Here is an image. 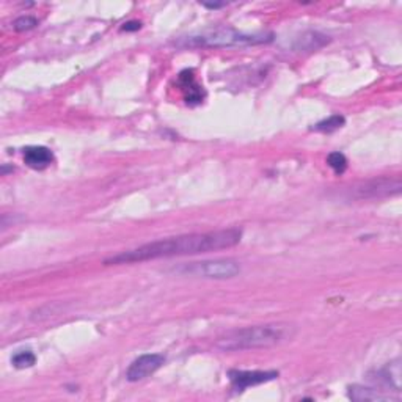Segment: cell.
<instances>
[{
	"mask_svg": "<svg viewBox=\"0 0 402 402\" xmlns=\"http://www.w3.org/2000/svg\"><path fill=\"white\" fill-rule=\"evenodd\" d=\"M241 239H242L241 228L192 233V235L165 237L160 239V241L140 245L137 249L121 251L118 255L104 259V264L120 265V264L151 261V259H159V258L198 255V253L231 249L241 242Z\"/></svg>",
	"mask_w": 402,
	"mask_h": 402,
	"instance_id": "obj_1",
	"label": "cell"
},
{
	"mask_svg": "<svg viewBox=\"0 0 402 402\" xmlns=\"http://www.w3.org/2000/svg\"><path fill=\"white\" fill-rule=\"evenodd\" d=\"M347 396L356 402H365V401H398L396 398L390 396L388 393H384L382 390H375V388L363 387V385H351L347 388Z\"/></svg>",
	"mask_w": 402,
	"mask_h": 402,
	"instance_id": "obj_12",
	"label": "cell"
},
{
	"mask_svg": "<svg viewBox=\"0 0 402 402\" xmlns=\"http://www.w3.org/2000/svg\"><path fill=\"white\" fill-rule=\"evenodd\" d=\"M165 363V355L162 354H145L135 359L129 365L126 371V379L129 382H139L146 377H150L158 369L162 368Z\"/></svg>",
	"mask_w": 402,
	"mask_h": 402,
	"instance_id": "obj_6",
	"label": "cell"
},
{
	"mask_svg": "<svg viewBox=\"0 0 402 402\" xmlns=\"http://www.w3.org/2000/svg\"><path fill=\"white\" fill-rule=\"evenodd\" d=\"M231 387L236 391H244L250 387H256L261 384H268L270 380L278 377L277 371H239V369H231L228 373Z\"/></svg>",
	"mask_w": 402,
	"mask_h": 402,
	"instance_id": "obj_7",
	"label": "cell"
},
{
	"mask_svg": "<svg viewBox=\"0 0 402 402\" xmlns=\"http://www.w3.org/2000/svg\"><path fill=\"white\" fill-rule=\"evenodd\" d=\"M294 335L296 328L289 324H264V326L237 328L225 333L217 340L216 346L223 352H239L282 345L284 341L293 340Z\"/></svg>",
	"mask_w": 402,
	"mask_h": 402,
	"instance_id": "obj_2",
	"label": "cell"
},
{
	"mask_svg": "<svg viewBox=\"0 0 402 402\" xmlns=\"http://www.w3.org/2000/svg\"><path fill=\"white\" fill-rule=\"evenodd\" d=\"M24 162L34 170H44L54 162V154L46 146H27L24 150Z\"/></svg>",
	"mask_w": 402,
	"mask_h": 402,
	"instance_id": "obj_10",
	"label": "cell"
},
{
	"mask_svg": "<svg viewBox=\"0 0 402 402\" xmlns=\"http://www.w3.org/2000/svg\"><path fill=\"white\" fill-rule=\"evenodd\" d=\"M330 43V36L321 34V32H305L297 40L294 41L293 48L299 52H313L317 49H322Z\"/></svg>",
	"mask_w": 402,
	"mask_h": 402,
	"instance_id": "obj_11",
	"label": "cell"
},
{
	"mask_svg": "<svg viewBox=\"0 0 402 402\" xmlns=\"http://www.w3.org/2000/svg\"><path fill=\"white\" fill-rule=\"evenodd\" d=\"M327 164L336 174H342V173L346 172V168H347V159H346V155L342 154V153L335 151V153L328 154Z\"/></svg>",
	"mask_w": 402,
	"mask_h": 402,
	"instance_id": "obj_15",
	"label": "cell"
},
{
	"mask_svg": "<svg viewBox=\"0 0 402 402\" xmlns=\"http://www.w3.org/2000/svg\"><path fill=\"white\" fill-rule=\"evenodd\" d=\"M140 27H141V24L139 21H129L126 24H123L121 30L123 32H135V30H139Z\"/></svg>",
	"mask_w": 402,
	"mask_h": 402,
	"instance_id": "obj_17",
	"label": "cell"
},
{
	"mask_svg": "<svg viewBox=\"0 0 402 402\" xmlns=\"http://www.w3.org/2000/svg\"><path fill=\"white\" fill-rule=\"evenodd\" d=\"M176 274L189 275L195 278H207V280H228L241 274V263L231 258L211 259V261L187 263L173 269Z\"/></svg>",
	"mask_w": 402,
	"mask_h": 402,
	"instance_id": "obj_4",
	"label": "cell"
},
{
	"mask_svg": "<svg viewBox=\"0 0 402 402\" xmlns=\"http://www.w3.org/2000/svg\"><path fill=\"white\" fill-rule=\"evenodd\" d=\"M205 6L209 10H217V8H222V6H226V4H205Z\"/></svg>",
	"mask_w": 402,
	"mask_h": 402,
	"instance_id": "obj_18",
	"label": "cell"
},
{
	"mask_svg": "<svg viewBox=\"0 0 402 402\" xmlns=\"http://www.w3.org/2000/svg\"><path fill=\"white\" fill-rule=\"evenodd\" d=\"M345 123H346V118L342 115H332V116H328V118L317 123V125L313 127V131L330 134V132L338 131L340 127L345 126Z\"/></svg>",
	"mask_w": 402,
	"mask_h": 402,
	"instance_id": "obj_13",
	"label": "cell"
},
{
	"mask_svg": "<svg viewBox=\"0 0 402 402\" xmlns=\"http://www.w3.org/2000/svg\"><path fill=\"white\" fill-rule=\"evenodd\" d=\"M38 24H40V21H38V18L35 16H19L18 19H15V22H13V29L16 32H29L35 29Z\"/></svg>",
	"mask_w": 402,
	"mask_h": 402,
	"instance_id": "obj_16",
	"label": "cell"
},
{
	"mask_svg": "<svg viewBox=\"0 0 402 402\" xmlns=\"http://www.w3.org/2000/svg\"><path fill=\"white\" fill-rule=\"evenodd\" d=\"M368 379L371 382H375V384L384 385L391 388L394 391L401 390V365L399 360L391 361L385 365L384 368L375 369V371L368 374Z\"/></svg>",
	"mask_w": 402,
	"mask_h": 402,
	"instance_id": "obj_8",
	"label": "cell"
},
{
	"mask_svg": "<svg viewBox=\"0 0 402 402\" xmlns=\"http://www.w3.org/2000/svg\"><path fill=\"white\" fill-rule=\"evenodd\" d=\"M11 363H13V366L18 369L32 368L36 363V355L32 351H21L11 356Z\"/></svg>",
	"mask_w": 402,
	"mask_h": 402,
	"instance_id": "obj_14",
	"label": "cell"
},
{
	"mask_svg": "<svg viewBox=\"0 0 402 402\" xmlns=\"http://www.w3.org/2000/svg\"><path fill=\"white\" fill-rule=\"evenodd\" d=\"M274 40V34L259 32V34H244L231 27H217L205 30L198 35L179 38L174 41L178 48H228V46H255L265 44Z\"/></svg>",
	"mask_w": 402,
	"mask_h": 402,
	"instance_id": "obj_3",
	"label": "cell"
},
{
	"mask_svg": "<svg viewBox=\"0 0 402 402\" xmlns=\"http://www.w3.org/2000/svg\"><path fill=\"white\" fill-rule=\"evenodd\" d=\"M178 85L181 87V90H183L187 104L195 106V104L203 102L206 93H205L203 87H201L197 82L195 74H193L192 69H184L183 73H179Z\"/></svg>",
	"mask_w": 402,
	"mask_h": 402,
	"instance_id": "obj_9",
	"label": "cell"
},
{
	"mask_svg": "<svg viewBox=\"0 0 402 402\" xmlns=\"http://www.w3.org/2000/svg\"><path fill=\"white\" fill-rule=\"evenodd\" d=\"M401 179L399 178H377L369 179L354 187H349L346 197L349 200H375L398 195L401 192Z\"/></svg>",
	"mask_w": 402,
	"mask_h": 402,
	"instance_id": "obj_5",
	"label": "cell"
}]
</instances>
